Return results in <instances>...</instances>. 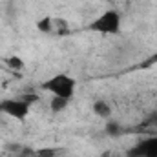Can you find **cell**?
<instances>
[{"instance_id": "1", "label": "cell", "mask_w": 157, "mask_h": 157, "mask_svg": "<svg viewBox=\"0 0 157 157\" xmlns=\"http://www.w3.org/2000/svg\"><path fill=\"white\" fill-rule=\"evenodd\" d=\"M40 90L49 93L51 97H62V99L71 101L77 91V78L71 77L70 73L60 71V73H55L46 78L40 84Z\"/></svg>"}, {"instance_id": "5", "label": "cell", "mask_w": 157, "mask_h": 157, "mask_svg": "<svg viewBox=\"0 0 157 157\" xmlns=\"http://www.w3.org/2000/svg\"><path fill=\"white\" fill-rule=\"evenodd\" d=\"M91 112H93L95 117L101 119V121H108V119H112V115H113L112 104H110L108 101H104V99L93 101V102H91Z\"/></svg>"}, {"instance_id": "12", "label": "cell", "mask_w": 157, "mask_h": 157, "mask_svg": "<svg viewBox=\"0 0 157 157\" xmlns=\"http://www.w3.org/2000/svg\"><path fill=\"white\" fill-rule=\"evenodd\" d=\"M95 2H110V0H95Z\"/></svg>"}, {"instance_id": "3", "label": "cell", "mask_w": 157, "mask_h": 157, "mask_svg": "<svg viewBox=\"0 0 157 157\" xmlns=\"http://www.w3.org/2000/svg\"><path fill=\"white\" fill-rule=\"evenodd\" d=\"M31 112V99H20V97H6L0 99V113L6 117L24 122Z\"/></svg>"}, {"instance_id": "11", "label": "cell", "mask_w": 157, "mask_h": 157, "mask_svg": "<svg viewBox=\"0 0 157 157\" xmlns=\"http://www.w3.org/2000/svg\"><path fill=\"white\" fill-rule=\"evenodd\" d=\"M144 122H146V124H154V126H155V124H157V112H154V113L146 119Z\"/></svg>"}, {"instance_id": "9", "label": "cell", "mask_w": 157, "mask_h": 157, "mask_svg": "<svg viewBox=\"0 0 157 157\" xmlns=\"http://www.w3.org/2000/svg\"><path fill=\"white\" fill-rule=\"evenodd\" d=\"M104 133H106L108 137H112V139H117L119 135L122 133V126H121V122L113 121V119H108V121L104 122Z\"/></svg>"}, {"instance_id": "7", "label": "cell", "mask_w": 157, "mask_h": 157, "mask_svg": "<svg viewBox=\"0 0 157 157\" xmlns=\"http://www.w3.org/2000/svg\"><path fill=\"white\" fill-rule=\"evenodd\" d=\"M37 29L44 35H55V18L53 17H42L37 22Z\"/></svg>"}, {"instance_id": "4", "label": "cell", "mask_w": 157, "mask_h": 157, "mask_svg": "<svg viewBox=\"0 0 157 157\" xmlns=\"http://www.w3.org/2000/svg\"><path fill=\"white\" fill-rule=\"evenodd\" d=\"M128 157H157V135H146L139 139L128 150Z\"/></svg>"}, {"instance_id": "8", "label": "cell", "mask_w": 157, "mask_h": 157, "mask_svg": "<svg viewBox=\"0 0 157 157\" xmlns=\"http://www.w3.org/2000/svg\"><path fill=\"white\" fill-rule=\"evenodd\" d=\"M68 106H70L68 99H62V97H51L49 99V112L51 113H62L68 110Z\"/></svg>"}, {"instance_id": "10", "label": "cell", "mask_w": 157, "mask_h": 157, "mask_svg": "<svg viewBox=\"0 0 157 157\" xmlns=\"http://www.w3.org/2000/svg\"><path fill=\"white\" fill-rule=\"evenodd\" d=\"M35 155L37 157H55L57 155V150L55 148H39V150H35Z\"/></svg>"}, {"instance_id": "6", "label": "cell", "mask_w": 157, "mask_h": 157, "mask_svg": "<svg viewBox=\"0 0 157 157\" xmlns=\"http://www.w3.org/2000/svg\"><path fill=\"white\" fill-rule=\"evenodd\" d=\"M4 64H6V68H9L11 71H22V70L26 68V60H24L22 57H18V55H9V57H6V59H4Z\"/></svg>"}, {"instance_id": "2", "label": "cell", "mask_w": 157, "mask_h": 157, "mask_svg": "<svg viewBox=\"0 0 157 157\" xmlns=\"http://www.w3.org/2000/svg\"><path fill=\"white\" fill-rule=\"evenodd\" d=\"M88 29L97 33V35H102V37H113L119 35L121 29H122V15L119 13L117 9H106L102 11L101 15H97L90 24H88Z\"/></svg>"}]
</instances>
